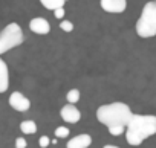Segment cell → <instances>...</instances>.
I'll use <instances>...</instances> for the list:
<instances>
[{
	"instance_id": "obj_1",
	"label": "cell",
	"mask_w": 156,
	"mask_h": 148,
	"mask_svg": "<svg viewBox=\"0 0 156 148\" xmlns=\"http://www.w3.org/2000/svg\"><path fill=\"white\" fill-rule=\"evenodd\" d=\"M126 140L132 146H139L145 139L156 134L154 115H133L126 125Z\"/></svg>"
},
{
	"instance_id": "obj_2",
	"label": "cell",
	"mask_w": 156,
	"mask_h": 148,
	"mask_svg": "<svg viewBox=\"0 0 156 148\" xmlns=\"http://www.w3.org/2000/svg\"><path fill=\"white\" fill-rule=\"evenodd\" d=\"M132 116H133V113H132L130 107L124 102L104 104V105H100L97 110V119L107 128L115 127V125L126 127L129 124V121L132 119Z\"/></svg>"
},
{
	"instance_id": "obj_3",
	"label": "cell",
	"mask_w": 156,
	"mask_h": 148,
	"mask_svg": "<svg viewBox=\"0 0 156 148\" xmlns=\"http://www.w3.org/2000/svg\"><path fill=\"white\" fill-rule=\"evenodd\" d=\"M135 29L141 38H151L156 35V0H150L144 5Z\"/></svg>"
},
{
	"instance_id": "obj_4",
	"label": "cell",
	"mask_w": 156,
	"mask_h": 148,
	"mask_svg": "<svg viewBox=\"0 0 156 148\" xmlns=\"http://www.w3.org/2000/svg\"><path fill=\"white\" fill-rule=\"evenodd\" d=\"M25 40L23 31L19 23H9L0 31V55L20 46Z\"/></svg>"
},
{
	"instance_id": "obj_5",
	"label": "cell",
	"mask_w": 156,
	"mask_h": 148,
	"mask_svg": "<svg viewBox=\"0 0 156 148\" xmlns=\"http://www.w3.org/2000/svg\"><path fill=\"white\" fill-rule=\"evenodd\" d=\"M60 116L67 124H76V122H80V119H81V112L78 110L73 104H66V105L61 107Z\"/></svg>"
},
{
	"instance_id": "obj_6",
	"label": "cell",
	"mask_w": 156,
	"mask_h": 148,
	"mask_svg": "<svg viewBox=\"0 0 156 148\" xmlns=\"http://www.w3.org/2000/svg\"><path fill=\"white\" fill-rule=\"evenodd\" d=\"M8 102L17 112H28L31 108V101L25 95H22L20 92H12L9 99H8Z\"/></svg>"
},
{
	"instance_id": "obj_7",
	"label": "cell",
	"mask_w": 156,
	"mask_h": 148,
	"mask_svg": "<svg viewBox=\"0 0 156 148\" xmlns=\"http://www.w3.org/2000/svg\"><path fill=\"white\" fill-rule=\"evenodd\" d=\"M101 8L110 14H121L127 8V0H101Z\"/></svg>"
},
{
	"instance_id": "obj_8",
	"label": "cell",
	"mask_w": 156,
	"mask_h": 148,
	"mask_svg": "<svg viewBox=\"0 0 156 148\" xmlns=\"http://www.w3.org/2000/svg\"><path fill=\"white\" fill-rule=\"evenodd\" d=\"M29 29L34 32V34H38V35H46L51 32V25L46 19L43 17H35L29 22Z\"/></svg>"
},
{
	"instance_id": "obj_9",
	"label": "cell",
	"mask_w": 156,
	"mask_h": 148,
	"mask_svg": "<svg viewBox=\"0 0 156 148\" xmlns=\"http://www.w3.org/2000/svg\"><path fill=\"white\" fill-rule=\"evenodd\" d=\"M92 145V136L87 133L76 134L70 140H67L66 148H89Z\"/></svg>"
},
{
	"instance_id": "obj_10",
	"label": "cell",
	"mask_w": 156,
	"mask_h": 148,
	"mask_svg": "<svg viewBox=\"0 0 156 148\" xmlns=\"http://www.w3.org/2000/svg\"><path fill=\"white\" fill-rule=\"evenodd\" d=\"M9 87V70L6 63L0 58V93H5Z\"/></svg>"
},
{
	"instance_id": "obj_11",
	"label": "cell",
	"mask_w": 156,
	"mask_h": 148,
	"mask_svg": "<svg viewBox=\"0 0 156 148\" xmlns=\"http://www.w3.org/2000/svg\"><path fill=\"white\" fill-rule=\"evenodd\" d=\"M40 3H41L46 9L55 11V9L64 6V0H40Z\"/></svg>"
},
{
	"instance_id": "obj_12",
	"label": "cell",
	"mask_w": 156,
	"mask_h": 148,
	"mask_svg": "<svg viewBox=\"0 0 156 148\" xmlns=\"http://www.w3.org/2000/svg\"><path fill=\"white\" fill-rule=\"evenodd\" d=\"M20 130L23 134H34L37 131V124L34 121H23L20 124Z\"/></svg>"
},
{
	"instance_id": "obj_13",
	"label": "cell",
	"mask_w": 156,
	"mask_h": 148,
	"mask_svg": "<svg viewBox=\"0 0 156 148\" xmlns=\"http://www.w3.org/2000/svg\"><path fill=\"white\" fill-rule=\"evenodd\" d=\"M81 95H80V90L78 89H70L67 93H66V99H67V104H76L78 101H80Z\"/></svg>"
},
{
	"instance_id": "obj_14",
	"label": "cell",
	"mask_w": 156,
	"mask_h": 148,
	"mask_svg": "<svg viewBox=\"0 0 156 148\" xmlns=\"http://www.w3.org/2000/svg\"><path fill=\"white\" fill-rule=\"evenodd\" d=\"M67 136H69V128H67V127L60 125V127H57V128H55V137L63 139V137H67Z\"/></svg>"
},
{
	"instance_id": "obj_15",
	"label": "cell",
	"mask_w": 156,
	"mask_h": 148,
	"mask_svg": "<svg viewBox=\"0 0 156 148\" xmlns=\"http://www.w3.org/2000/svg\"><path fill=\"white\" fill-rule=\"evenodd\" d=\"M107 130H109V133H110L112 136H119V134H122V133L126 131V127H119V125H115V127H109Z\"/></svg>"
},
{
	"instance_id": "obj_16",
	"label": "cell",
	"mask_w": 156,
	"mask_h": 148,
	"mask_svg": "<svg viewBox=\"0 0 156 148\" xmlns=\"http://www.w3.org/2000/svg\"><path fill=\"white\" fill-rule=\"evenodd\" d=\"M60 28H61L64 32H72V31H73V23L69 22V20H63V22L60 23Z\"/></svg>"
},
{
	"instance_id": "obj_17",
	"label": "cell",
	"mask_w": 156,
	"mask_h": 148,
	"mask_svg": "<svg viewBox=\"0 0 156 148\" xmlns=\"http://www.w3.org/2000/svg\"><path fill=\"white\" fill-rule=\"evenodd\" d=\"M49 143H51V139H49L48 136H41V137L38 139V145H40L41 148H46V146H49Z\"/></svg>"
},
{
	"instance_id": "obj_18",
	"label": "cell",
	"mask_w": 156,
	"mask_h": 148,
	"mask_svg": "<svg viewBox=\"0 0 156 148\" xmlns=\"http://www.w3.org/2000/svg\"><path fill=\"white\" fill-rule=\"evenodd\" d=\"M28 146V142L25 137H17L16 139V148H26Z\"/></svg>"
},
{
	"instance_id": "obj_19",
	"label": "cell",
	"mask_w": 156,
	"mask_h": 148,
	"mask_svg": "<svg viewBox=\"0 0 156 148\" xmlns=\"http://www.w3.org/2000/svg\"><path fill=\"white\" fill-rule=\"evenodd\" d=\"M64 14H66V12H64V8H58V9H55V11H54V15H55V19H58V20H60V19H63V17H64Z\"/></svg>"
},
{
	"instance_id": "obj_20",
	"label": "cell",
	"mask_w": 156,
	"mask_h": 148,
	"mask_svg": "<svg viewBox=\"0 0 156 148\" xmlns=\"http://www.w3.org/2000/svg\"><path fill=\"white\" fill-rule=\"evenodd\" d=\"M103 148H119V146H116V145H104Z\"/></svg>"
},
{
	"instance_id": "obj_21",
	"label": "cell",
	"mask_w": 156,
	"mask_h": 148,
	"mask_svg": "<svg viewBox=\"0 0 156 148\" xmlns=\"http://www.w3.org/2000/svg\"><path fill=\"white\" fill-rule=\"evenodd\" d=\"M64 2H66V0H64Z\"/></svg>"
}]
</instances>
